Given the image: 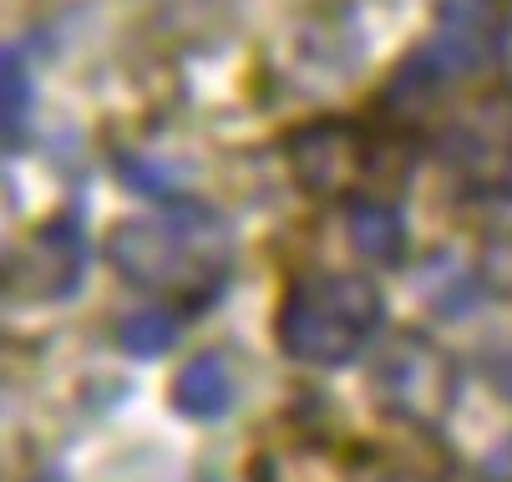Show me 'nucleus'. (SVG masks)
<instances>
[{
    "label": "nucleus",
    "mask_w": 512,
    "mask_h": 482,
    "mask_svg": "<svg viewBox=\"0 0 512 482\" xmlns=\"http://www.w3.org/2000/svg\"><path fill=\"white\" fill-rule=\"evenodd\" d=\"M345 239L360 259L371 264H396L406 254V219L391 198L381 193H360L345 203Z\"/></svg>",
    "instance_id": "obj_9"
},
{
    "label": "nucleus",
    "mask_w": 512,
    "mask_h": 482,
    "mask_svg": "<svg viewBox=\"0 0 512 482\" xmlns=\"http://www.w3.org/2000/svg\"><path fill=\"white\" fill-rule=\"evenodd\" d=\"M168 396H173V406L183 411V417L218 422L234 406V366H229V356L224 351H203V356L183 361L173 386H168Z\"/></svg>",
    "instance_id": "obj_8"
},
{
    "label": "nucleus",
    "mask_w": 512,
    "mask_h": 482,
    "mask_svg": "<svg viewBox=\"0 0 512 482\" xmlns=\"http://www.w3.org/2000/svg\"><path fill=\"white\" fill-rule=\"evenodd\" d=\"M284 163L310 198H360V188H396L411 173L406 137H381L350 117H315L284 137Z\"/></svg>",
    "instance_id": "obj_3"
},
{
    "label": "nucleus",
    "mask_w": 512,
    "mask_h": 482,
    "mask_svg": "<svg viewBox=\"0 0 512 482\" xmlns=\"http://www.w3.org/2000/svg\"><path fill=\"white\" fill-rule=\"evenodd\" d=\"M107 259L127 285L173 310H193L224 290L234 269V229L208 203L163 198L153 214L122 219L107 234Z\"/></svg>",
    "instance_id": "obj_1"
},
{
    "label": "nucleus",
    "mask_w": 512,
    "mask_h": 482,
    "mask_svg": "<svg viewBox=\"0 0 512 482\" xmlns=\"http://www.w3.org/2000/svg\"><path fill=\"white\" fill-rule=\"evenodd\" d=\"M507 26H512L507 0H442V6H436V31H431L426 46L442 56L457 77H467V72H487L502 56Z\"/></svg>",
    "instance_id": "obj_6"
},
{
    "label": "nucleus",
    "mask_w": 512,
    "mask_h": 482,
    "mask_svg": "<svg viewBox=\"0 0 512 482\" xmlns=\"http://www.w3.org/2000/svg\"><path fill=\"white\" fill-rule=\"evenodd\" d=\"M26 239H21V203H16V183L0 178V280L11 274V264L21 259Z\"/></svg>",
    "instance_id": "obj_12"
},
{
    "label": "nucleus",
    "mask_w": 512,
    "mask_h": 482,
    "mask_svg": "<svg viewBox=\"0 0 512 482\" xmlns=\"http://www.w3.org/2000/svg\"><path fill=\"white\" fill-rule=\"evenodd\" d=\"M371 396L401 422L436 427L457 401V366L426 335H396L371 371Z\"/></svg>",
    "instance_id": "obj_4"
},
{
    "label": "nucleus",
    "mask_w": 512,
    "mask_h": 482,
    "mask_svg": "<svg viewBox=\"0 0 512 482\" xmlns=\"http://www.w3.org/2000/svg\"><path fill=\"white\" fill-rule=\"evenodd\" d=\"M31 112V72L16 46H0V148H16Z\"/></svg>",
    "instance_id": "obj_10"
},
{
    "label": "nucleus",
    "mask_w": 512,
    "mask_h": 482,
    "mask_svg": "<svg viewBox=\"0 0 512 482\" xmlns=\"http://www.w3.org/2000/svg\"><path fill=\"white\" fill-rule=\"evenodd\" d=\"M452 82H462L452 66L436 56L431 46H416V51L396 66V72H391V82H386V92H381V112H386L396 127H406V122L426 117L436 102H442Z\"/></svg>",
    "instance_id": "obj_7"
},
{
    "label": "nucleus",
    "mask_w": 512,
    "mask_h": 482,
    "mask_svg": "<svg viewBox=\"0 0 512 482\" xmlns=\"http://www.w3.org/2000/svg\"><path fill=\"white\" fill-rule=\"evenodd\" d=\"M178 315H183V310H173V305L127 315V320L117 325L122 351H132V356H158V351H168L173 340H178Z\"/></svg>",
    "instance_id": "obj_11"
},
{
    "label": "nucleus",
    "mask_w": 512,
    "mask_h": 482,
    "mask_svg": "<svg viewBox=\"0 0 512 482\" xmlns=\"http://www.w3.org/2000/svg\"><path fill=\"white\" fill-rule=\"evenodd\" d=\"M82 259H87V244H82V219L61 209L51 214L46 224H36L26 234V249L21 259L11 264L6 280L21 290V295H36V300H61L82 285Z\"/></svg>",
    "instance_id": "obj_5"
},
{
    "label": "nucleus",
    "mask_w": 512,
    "mask_h": 482,
    "mask_svg": "<svg viewBox=\"0 0 512 482\" xmlns=\"http://www.w3.org/2000/svg\"><path fill=\"white\" fill-rule=\"evenodd\" d=\"M31 482H66V472H56V467H46V472H36Z\"/></svg>",
    "instance_id": "obj_13"
},
{
    "label": "nucleus",
    "mask_w": 512,
    "mask_h": 482,
    "mask_svg": "<svg viewBox=\"0 0 512 482\" xmlns=\"http://www.w3.org/2000/svg\"><path fill=\"white\" fill-rule=\"evenodd\" d=\"M376 325H381V290L371 280H360V274H340V269L300 274L284 290L279 315H274L279 351L320 371L355 361V351L376 335Z\"/></svg>",
    "instance_id": "obj_2"
}]
</instances>
